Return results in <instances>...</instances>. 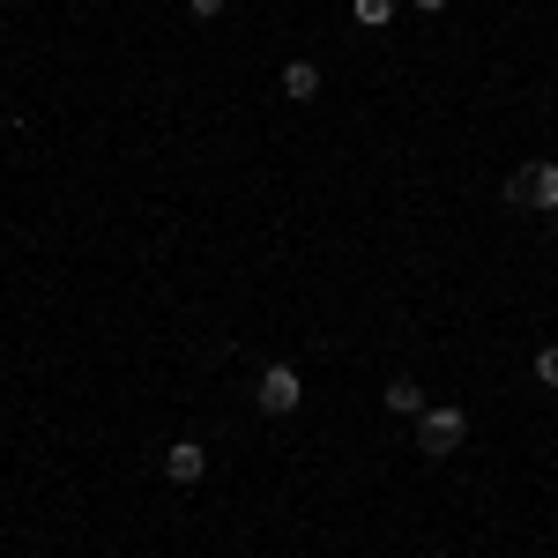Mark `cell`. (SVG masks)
<instances>
[{"label":"cell","instance_id":"6da1fadb","mask_svg":"<svg viewBox=\"0 0 558 558\" xmlns=\"http://www.w3.org/2000/svg\"><path fill=\"white\" fill-rule=\"evenodd\" d=\"M462 439H470V410H462V402H425V417H417V454L447 462Z\"/></svg>","mask_w":558,"mask_h":558},{"label":"cell","instance_id":"7a4b0ae2","mask_svg":"<svg viewBox=\"0 0 558 558\" xmlns=\"http://www.w3.org/2000/svg\"><path fill=\"white\" fill-rule=\"evenodd\" d=\"M254 402H260V417H291L305 402V380H299V365H260V380H254Z\"/></svg>","mask_w":558,"mask_h":558},{"label":"cell","instance_id":"3957f363","mask_svg":"<svg viewBox=\"0 0 558 558\" xmlns=\"http://www.w3.org/2000/svg\"><path fill=\"white\" fill-rule=\"evenodd\" d=\"M380 410H387V417H410V425H417V417H425V387L410 380V373H395V380L380 387Z\"/></svg>","mask_w":558,"mask_h":558},{"label":"cell","instance_id":"277c9868","mask_svg":"<svg viewBox=\"0 0 558 558\" xmlns=\"http://www.w3.org/2000/svg\"><path fill=\"white\" fill-rule=\"evenodd\" d=\"M202 470H209L202 439H172V447H165V476H172V484H202Z\"/></svg>","mask_w":558,"mask_h":558},{"label":"cell","instance_id":"5b68a950","mask_svg":"<svg viewBox=\"0 0 558 558\" xmlns=\"http://www.w3.org/2000/svg\"><path fill=\"white\" fill-rule=\"evenodd\" d=\"M283 97H291V105H313V97H320V60H291V68H283Z\"/></svg>","mask_w":558,"mask_h":558},{"label":"cell","instance_id":"8992f818","mask_svg":"<svg viewBox=\"0 0 558 558\" xmlns=\"http://www.w3.org/2000/svg\"><path fill=\"white\" fill-rule=\"evenodd\" d=\"M529 209L558 216V165H529Z\"/></svg>","mask_w":558,"mask_h":558},{"label":"cell","instance_id":"52a82bcc","mask_svg":"<svg viewBox=\"0 0 558 558\" xmlns=\"http://www.w3.org/2000/svg\"><path fill=\"white\" fill-rule=\"evenodd\" d=\"M350 23H365V31H387V23H395V0H350Z\"/></svg>","mask_w":558,"mask_h":558},{"label":"cell","instance_id":"ba28073f","mask_svg":"<svg viewBox=\"0 0 558 558\" xmlns=\"http://www.w3.org/2000/svg\"><path fill=\"white\" fill-rule=\"evenodd\" d=\"M499 202H507V209H529V165H514V172H507V186H499Z\"/></svg>","mask_w":558,"mask_h":558},{"label":"cell","instance_id":"9c48e42d","mask_svg":"<svg viewBox=\"0 0 558 558\" xmlns=\"http://www.w3.org/2000/svg\"><path fill=\"white\" fill-rule=\"evenodd\" d=\"M536 380H544V387H558V343H544V350H536Z\"/></svg>","mask_w":558,"mask_h":558},{"label":"cell","instance_id":"30bf717a","mask_svg":"<svg viewBox=\"0 0 558 558\" xmlns=\"http://www.w3.org/2000/svg\"><path fill=\"white\" fill-rule=\"evenodd\" d=\"M223 8H231V0H186V15H194V23H216Z\"/></svg>","mask_w":558,"mask_h":558},{"label":"cell","instance_id":"8fae6325","mask_svg":"<svg viewBox=\"0 0 558 558\" xmlns=\"http://www.w3.org/2000/svg\"><path fill=\"white\" fill-rule=\"evenodd\" d=\"M410 8H417V15H447V0H410Z\"/></svg>","mask_w":558,"mask_h":558}]
</instances>
